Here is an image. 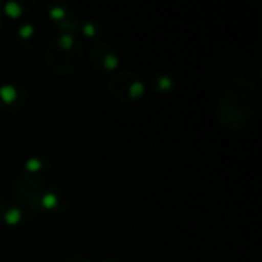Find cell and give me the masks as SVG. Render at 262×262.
<instances>
[{
  "label": "cell",
  "mask_w": 262,
  "mask_h": 262,
  "mask_svg": "<svg viewBox=\"0 0 262 262\" xmlns=\"http://www.w3.org/2000/svg\"><path fill=\"white\" fill-rule=\"evenodd\" d=\"M37 210V198L32 190H9L0 196V220L6 224L29 221Z\"/></svg>",
  "instance_id": "3"
},
{
  "label": "cell",
  "mask_w": 262,
  "mask_h": 262,
  "mask_svg": "<svg viewBox=\"0 0 262 262\" xmlns=\"http://www.w3.org/2000/svg\"><path fill=\"white\" fill-rule=\"evenodd\" d=\"M83 51L78 40L69 34L49 41L46 48V63L58 74H72L80 68Z\"/></svg>",
  "instance_id": "1"
},
{
  "label": "cell",
  "mask_w": 262,
  "mask_h": 262,
  "mask_svg": "<svg viewBox=\"0 0 262 262\" xmlns=\"http://www.w3.org/2000/svg\"><path fill=\"white\" fill-rule=\"evenodd\" d=\"M106 262H124V261H121V259H109V261H106Z\"/></svg>",
  "instance_id": "10"
},
{
  "label": "cell",
  "mask_w": 262,
  "mask_h": 262,
  "mask_svg": "<svg viewBox=\"0 0 262 262\" xmlns=\"http://www.w3.org/2000/svg\"><path fill=\"white\" fill-rule=\"evenodd\" d=\"M0 97H2V100H3L6 104H12V103H15L17 98H18V91H17L15 86L6 84V86H3V88L0 89Z\"/></svg>",
  "instance_id": "7"
},
{
  "label": "cell",
  "mask_w": 262,
  "mask_h": 262,
  "mask_svg": "<svg viewBox=\"0 0 262 262\" xmlns=\"http://www.w3.org/2000/svg\"><path fill=\"white\" fill-rule=\"evenodd\" d=\"M253 104L246 95L236 91L224 92L216 104V117L221 124L230 129H241L252 120Z\"/></svg>",
  "instance_id": "2"
},
{
  "label": "cell",
  "mask_w": 262,
  "mask_h": 262,
  "mask_svg": "<svg viewBox=\"0 0 262 262\" xmlns=\"http://www.w3.org/2000/svg\"><path fill=\"white\" fill-rule=\"evenodd\" d=\"M109 91L120 101H132L143 95L144 83L141 77L134 72H120L111 77Z\"/></svg>",
  "instance_id": "4"
},
{
  "label": "cell",
  "mask_w": 262,
  "mask_h": 262,
  "mask_svg": "<svg viewBox=\"0 0 262 262\" xmlns=\"http://www.w3.org/2000/svg\"><path fill=\"white\" fill-rule=\"evenodd\" d=\"M61 262H89L86 258L83 256H68L64 259H61Z\"/></svg>",
  "instance_id": "9"
},
{
  "label": "cell",
  "mask_w": 262,
  "mask_h": 262,
  "mask_svg": "<svg viewBox=\"0 0 262 262\" xmlns=\"http://www.w3.org/2000/svg\"><path fill=\"white\" fill-rule=\"evenodd\" d=\"M89 64L95 72L112 71L117 66V55L114 48L106 43L97 45L89 55Z\"/></svg>",
  "instance_id": "5"
},
{
  "label": "cell",
  "mask_w": 262,
  "mask_h": 262,
  "mask_svg": "<svg viewBox=\"0 0 262 262\" xmlns=\"http://www.w3.org/2000/svg\"><path fill=\"white\" fill-rule=\"evenodd\" d=\"M66 195H71L68 192V189L64 187H60V186H55V187H51L49 190H46L41 198H40V206L45 207L46 210H54V209H60L61 204V196H66Z\"/></svg>",
  "instance_id": "6"
},
{
  "label": "cell",
  "mask_w": 262,
  "mask_h": 262,
  "mask_svg": "<svg viewBox=\"0 0 262 262\" xmlns=\"http://www.w3.org/2000/svg\"><path fill=\"white\" fill-rule=\"evenodd\" d=\"M173 86V78L167 74H161L155 78V88H158L160 91H167Z\"/></svg>",
  "instance_id": "8"
}]
</instances>
